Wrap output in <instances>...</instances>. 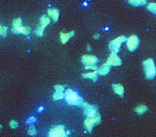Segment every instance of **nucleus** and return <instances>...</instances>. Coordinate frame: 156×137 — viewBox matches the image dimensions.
Wrapping results in <instances>:
<instances>
[{"label":"nucleus","mask_w":156,"mask_h":137,"mask_svg":"<svg viewBox=\"0 0 156 137\" xmlns=\"http://www.w3.org/2000/svg\"><path fill=\"white\" fill-rule=\"evenodd\" d=\"M7 33V27L5 26L2 27L1 25H0V35L3 37H6Z\"/></svg>","instance_id":"obj_23"},{"label":"nucleus","mask_w":156,"mask_h":137,"mask_svg":"<svg viewBox=\"0 0 156 137\" xmlns=\"http://www.w3.org/2000/svg\"><path fill=\"white\" fill-rule=\"evenodd\" d=\"M36 121H37V119L35 117L31 116V117H30V118H29V119L26 121V123L28 124H32L34 123V122H35Z\"/></svg>","instance_id":"obj_26"},{"label":"nucleus","mask_w":156,"mask_h":137,"mask_svg":"<svg viewBox=\"0 0 156 137\" xmlns=\"http://www.w3.org/2000/svg\"><path fill=\"white\" fill-rule=\"evenodd\" d=\"M87 50L88 51H91V47H90V45L89 44H88L87 45Z\"/></svg>","instance_id":"obj_30"},{"label":"nucleus","mask_w":156,"mask_h":137,"mask_svg":"<svg viewBox=\"0 0 156 137\" xmlns=\"http://www.w3.org/2000/svg\"><path fill=\"white\" fill-rule=\"evenodd\" d=\"M27 133H28V135H31V136L35 135L37 134V130L35 128V126H34L33 125H31L30 127H29Z\"/></svg>","instance_id":"obj_22"},{"label":"nucleus","mask_w":156,"mask_h":137,"mask_svg":"<svg viewBox=\"0 0 156 137\" xmlns=\"http://www.w3.org/2000/svg\"><path fill=\"white\" fill-rule=\"evenodd\" d=\"M55 91H58V92H63L65 90V86L62 85H55L54 86Z\"/></svg>","instance_id":"obj_25"},{"label":"nucleus","mask_w":156,"mask_h":137,"mask_svg":"<svg viewBox=\"0 0 156 137\" xmlns=\"http://www.w3.org/2000/svg\"><path fill=\"white\" fill-rule=\"evenodd\" d=\"M65 97L66 101L71 105L81 106L82 103L84 101L82 97L80 96L77 92L70 89L65 91Z\"/></svg>","instance_id":"obj_1"},{"label":"nucleus","mask_w":156,"mask_h":137,"mask_svg":"<svg viewBox=\"0 0 156 137\" xmlns=\"http://www.w3.org/2000/svg\"><path fill=\"white\" fill-rule=\"evenodd\" d=\"M101 121V116L99 113H98L95 116L90 117V118H87L84 121V125L86 129L91 133L92 128L94 125L99 124Z\"/></svg>","instance_id":"obj_4"},{"label":"nucleus","mask_w":156,"mask_h":137,"mask_svg":"<svg viewBox=\"0 0 156 137\" xmlns=\"http://www.w3.org/2000/svg\"><path fill=\"white\" fill-rule=\"evenodd\" d=\"M22 25V19L20 18H18L14 19V20L12 22V29H16L19 27H21Z\"/></svg>","instance_id":"obj_20"},{"label":"nucleus","mask_w":156,"mask_h":137,"mask_svg":"<svg viewBox=\"0 0 156 137\" xmlns=\"http://www.w3.org/2000/svg\"><path fill=\"white\" fill-rule=\"evenodd\" d=\"M127 38L124 36H120L111 40L109 44V48L112 53H117L119 52L122 44L126 42Z\"/></svg>","instance_id":"obj_3"},{"label":"nucleus","mask_w":156,"mask_h":137,"mask_svg":"<svg viewBox=\"0 0 156 137\" xmlns=\"http://www.w3.org/2000/svg\"><path fill=\"white\" fill-rule=\"evenodd\" d=\"M148 0H128V2L131 5L135 7L143 6L147 3Z\"/></svg>","instance_id":"obj_17"},{"label":"nucleus","mask_w":156,"mask_h":137,"mask_svg":"<svg viewBox=\"0 0 156 137\" xmlns=\"http://www.w3.org/2000/svg\"><path fill=\"white\" fill-rule=\"evenodd\" d=\"M111 67L109 65H108L105 63V64L102 65L100 68H98L96 71H97V73L100 76H105L110 71Z\"/></svg>","instance_id":"obj_14"},{"label":"nucleus","mask_w":156,"mask_h":137,"mask_svg":"<svg viewBox=\"0 0 156 137\" xmlns=\"http://www.w3.org/2000/svg\"><path fill=\"white\" fill-rule=\"evenodd\" d=\"M98 58L94 55H85L81 58V62L85 66L89 65H96L98 62Z\"/></svg>","instance_id":"obj_10"},{"label":"nucleus","mask_w":156,"mask_h":137,"mask_svg":"<svg viewBox=\"0 0 156 137\" xmlns=\"http://www.w3.org/2000/svg\"><path fill=\"white\" fill-rule=\"evenodd\" d=\"M81 107H83V109L84 115L86 116L87 118L92 117L98 113L97 107L90 105L87 102H85V101L83 102L81 105Z\"/></svg>","instance_id":"obj_6"},{"label":"nucleus","mask_w":156,"mask_h":137,"mask_svg":"<svg viewBox=\"0 0 156 137\" xmlns=\"http://www.w3.org/2000/svg\"><path fill=\"white\" fill-rule=\"evenodd\" d=\"M9 125H10V127H11V128H12V129H16L18 127V123L16 120H11V121H10Z\"/></svg>","instance_id":"obj_24"},{"label":"nucleus","mask_w":156,"mask_h":137,"mask_svg":"<svg viewBox=\"0 0 156 137\" xmlns=\"http://www.w3.org/2000/svg\"><path fill=\"white\" fill-rule=\"evenodd\" d=\"M43 109H44V108H43L42 107H39L38 109V112H42V111H43Z\"/></svg>","instance_id":"obj_29"},{"label":"nucleus","mask_w":156,"mask_h":137,"mask_svg":"<svg viewBox=\"0 0 156 137\" xmlns=\"http://www.w3.org/2000/svg\"><path fill=\"white\" fill-rule=\"evenodd\" d=\"M64 97H65V93H63V92L55 91V92L53 95V99L55 101L61 100L64 98Z\"/></svg>","instance_id":"obj_18"},{"label":"nucleus","mask_w":156,"mask_h":137,"mask_svg":"<svg viewBox=\"0 0 156 137\" xmlns=\"http://www.w3.org/2000/svg\"><path fill=\"white\" fill-rule=\"evenodd\" d=\"M2 131V125L0 124V133H1Z\"/></svg>","instance_id":"obj_31"},{"label":"nucleus","mask_w":156,"mask_h":137,"mask_svg":"<svg viewBox=\"0 0 156 137\" xmlns=\"http://www.w3.org/2000/svg\"><path fill=\"white\" fill-rule=\"evenodd\" d=\"M50 19L48 16H42L40 19V24H39V26L35 31V35L39 37H42L44 35V29L46 27V26L50 23Z\"/></svg>","instance_id":"obj_5"},{"label":"nucleus","mask_w":156,"mask_h":137,"mask_svg":"<svg viewBox=\"0 0 156 137\" xmlns=\"http://www.w3.org/2000/svg\"><path fill=\"white\" fill-rule=\"evenodd\" d=\"M127 47L130 51H134L139 44V38L136 35H131L126 40Z\"/></svg>","instance_id":"obj_8"},{"label":"nucleus","mask_w":156,"mask_h":137,"mask_svg":"<svg viewBox=\"0 0 156 137\" xmlns=\"http://www.w3.org/2000/svg\"><path fill=\"white\" fill-rule=\"evenodd\" d=\"M146 78L148 79H152L156 74V70L154 62L152 58L144 61L143 62Z\"/></svg>","instance_id":"obj_2"},{"label":"nucleus","mask_w":156,"mask_h":137,"mask_svg":"<svg viewBox=\"0 0 156 137\" xmlns=\"http://www.w3.org/2000/svg\"><path fill=\"white\" fill-rule=\"evenodd\" d=\"M148 110V108L147 107H146V105H139L135 109V112H136V113L139 114V115H141L144 114V112Z\"/></svg>","instance_id":"obj_19"},{"label":"nucleus","mask_w":156,"mask_h":137,"mask_svg":"<svg viewBox=\"0 0 156 137\" xmlns=\"http://www.w3.org/2000/svg\"><path fill=\"white\" fill-rule=\"evenodd\" d=\"M156 4L155 3H150L147 5V9L149 11L154 14L156 13Z\"/></svg>","instance_id":"obj_21"},{"label":"nucleus","mask_w":156,"mask_h":137,"mask_svg":"<svg viewBox=\"0 0 156 137\" xmlns=\"http://www.w3.org/2000/svg\"><path fill=\"white\" fill-rule=\"evenodd\" d=\"M112 86H113V89L115 93H116V94H118L120 97L124 96V86L120 84H113V85H112Z\"/></svg>","instance_id":"obj_15"},{"label":"nucleus","mask_w":156,"mask_h":137,"mask_svg":"<svg viewBox=\"0 0 156 137\" xmlns=\"http://www.w3.org/2000/svg\"><path fill=\"white\" fill-rule=\"evenodd\" d=\"M31 29L28 26H21L16 29H12V32L14 34H23L24 35H28L30 34Z\"/></svg>","instance_id":"obj_11"},{"label":"nucleus","mask_w":156,"mask_h":137,"mask_svg":"<svg viewBox=\"0 0 156 137\" xmlns=\"http://www.w3.org/2000/svg\"><path fill=\"white\" fill-rule=\"evenodd\" d=\"M74 33H75L74 31H72L68 33H64L62 32H61L60 33V39H61V41L62 44H66L73 36L74 35Z\"/></svg>","instance_id":"obj_13"},{"label":"nucleus","mask_w":156,"mask_h":137,"mask_svg":"<svg viewBox=\"0 0 156 137\" xmlns=\"http://www.w3.org/2000/svg\"><path fill=\"white\" fill-rule=\"evenodd\" d=\"M107 64L113 66H118L122 65V61L119 56L115 53H111L107 61Z\"/></svg>","instance_id":"obj_9"},{"label":"nucleus","mask_w":156,"mask_h":137,"mask_svg":"<svg viewBox=\"0 0 156 137\" xmlns=\"http://www.w3.org/2000/svg\"><path fill=\"white\" fill-rule=\"evenodd\" d=\"M85 69H91L93 70H97L98 67L96 65H89V66H85Z\"/></svg>","instance_id":"obj_27"},{"label":"nucleus","mask_w":156,"mask_h":137,"mask_svg":"<svg viewBox=\"0 0 156 137\" xmlns=\"http://www.w3.org/2000/svg\"><path fill=\"white\" fill-rule=\"evenodd\" d=\"M99 37H100L99 34H94V36H93V38H95V39H98Z\"/></svg>","instance_id":"obj_28"},{"label":"nucleus","mask_w":156,"mask_h":137,"mask_svg":"<svg viewBox=\"0 0 156 137\" xmlns=\"http://www.w3.org/2000/svg\"><path fill=\"white\" fill-rule=\"evenodd\" d=\"M48 14L54 22H57L59 17V11L57 9H50L48 10Z\"/></svg>","instance_id":"obj_12"},{"label":"nucleus","mask_w":156,"mask_h":137,"mask_svg":"<svg viewBox=\"0 0 156 137\" xmlns=\"http://www.w3.org/2000/svg\"><path fill=\"white\" fill-rule=\"evenodd\" d=\"M49 137H66L65 127L58 125L53 128L49 133Z\"/></svg>","instance_id":"obj_7"},{"label":"nucleus","mask_w":156,"mask_h":137,"mask_svg":"<svg viewBox=\"0 0 156 137\" xmlns=\"http://www.w3.org/2000/svg\"><path fill=\"white\" fill-rule=\"evenodd\" d=\"M98 73L97 71H94L93 72H90V73H87L82 74V77L85 79H92L94 82H96L98 79Z\"/></svg>","instance_id":"obj_16"}]
</instances>
